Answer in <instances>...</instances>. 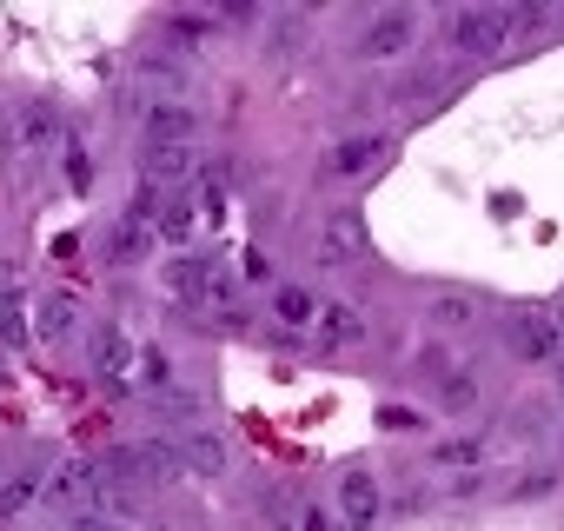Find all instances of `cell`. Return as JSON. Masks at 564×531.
<instances>
[{"mask_svg":"<svg viewBox=\"0 0 564 531\" xmlns=\"http://www.w3.org/2000/svg\"><path fill=\"white\" fill-rule=\"evenodd\" d=\"M173 293L193 306V313H213V319H239V293L226 280V266L206 259V252H186L173 259Z\"/></svg>","mask_w":564,"mask_h":531,"instance_id":"6da1fadb","label":"cell"},{"mask_svg":"<svg viewBox=\"0 0 564 531\" xmlns=\"http://www.w3.org/2000/svg\"><path fill=\"white\" fill-rule=\"evenodd\" d=\"M511 14L505 8H465V14H452L445 21V34H452V47L458 54H471V61H491V54H505L511 47Z\"/></svg>","mask_w":564,"mask_h":531,"instance_id":"7a4b0ae2","label":"cell"},{"mask_svg":"<svg viewBox=\"0 0 564 531\" xmlns=\"http://www.w3.org/2000/svg\"><path fill=\"white\" fill-rule=\"evenodd\" d=\"M505 346H511V359H524V366H557V359H564V333H557L551 313H511Z\"/></svg>","mask_w":564,"mask_h":531,"instance_id":"3957f363","label":"cell"},{"mask_svg":"<svg viewBox=\"0 0 564 531\" xmlns=\"http://www.w3.org/2000/svg\"><path fill=\"white\" fill-rule=\"evenodd\" d=\"M412 34H419V14H412V8H386V14H372L359 54H366V61H399V54L412 47Z\"/></svg>","mask_w":564,"mask_h":531,"instance_id":"277c9868","label":"cell"},{"mask_svg":"<svg viewBox=\"0 0 564 531\" xmlns=\"http://www.w3.org/2000/svg\"><path fill=\"white\" fill-rule=\"evenodd\" d=\"M94 372H100V379H133V372H140V346H133L120 326H100V333H94Z\"/></svg>","mask_w":564,"mask_h":531,"instance_id":"5b68a950","label":"cell"},{"mask_svg":"<svg viewBox=\"0 0 564 531\" xmlns=\"http://www.w3.org/2000/svg\"><path fill=\"white\" fill-rule=\"evenodd\" d=\"M339 511H346L352 531H372L379 524V478L372 472H346L339 478Z\"/></svg>","mask_w":564,"mask_h":531,"instance_id":"8992f818","label":"cell"},{"mask_svg":"<svg viewBox=\"0 0 564 531\" xmlns=\"http://www.w3.org/2000/svg\"><path fill=\"white\" fill-rule=\"evenodd\" d=\"M147 147H193V107L180 100L147 107Z\"/></svg>","mask_w":564,"mask_h":531,"instance_id":"52a82bcc","label":"cell"},{"mask_svg":"<svg viewBox=\"0 0 564 531\" xmlns=\"http://www.w3.org/2000/svg\"><path fill=\"white\" fill-rule=\"evenodd\" d=\"M379 153H386V133H352V140H339L333 147V180H359V173H372L379 166Z\"/></svg>","mask_w":564,"mask_h":531,"instance_id":"ba28073f","label":"cell"},{"mask_svg":"<svg viewBox=\"0 0 564 531\" xmlns=\"http://www.w3.org/2000/svg\"><path fill=\"white\" fill-rule=\"evenodd\" d=\"M359 246H366L359 219H352V213H333V219H326V232H319V259H326V266H352V259H359Z\"/></svg>","mask_w":564,"mask_h":531,"instance_id":"9c48e42d","label":"cell"},{"mask_svg":"<svg viewBox=\"0 0 564 531\" xmlns=\"http://www.w3.org/2000/svg\"><path fill=\"white\" fill-rule=\"evenodd\" d=\"M272 319L286 326V333H313V326H319V300H313L306 286H279V293H272Z\"/></svg>","mask_w":564,"mask_h":531,"instance_id":"30bf717a","label":"cell"},{"mask_svg":"<svg viewBox=\"0 0 564 531\" xmlns=\"http://www.w3.org/2000/svg\"><path fill=\"white\" fill-rule=\"evenodd\" d=\"M140 173H147V186H173V180H193V147H147Z\"/></svg>","mask_w":564,"mask_h":531,"instance_id":"8fae6325","label":"cell"},{"mask_svg":"<svg viewBox=\"0 0 564 531\" xmlns=\"http://www.w3.org/2000/svg\"><path fill=\"white\" fill-rule=\"evenodd\" d=\"M313 333H319V346H352V339L366 333V319H359L346 300H319V326H313Z\"/></svg>","mask_w":564,"mask_h":531,"instance_id":"7c38bea8","label":"cell"},{"mask_svg":"<svg viewBox=\"0 0 564 531\" xmlns=\"http://www.w3.org/2000/svg\"><path fill=\"white\" fill-rule=\"evenodd\" d=\"M87 472H94V465H80V458L54 465V472L41 478V505H80V498H87Z\"/></svg>","mask_w":564,"mask_h":531,"instance_id":"4fadbf2b","label":"cell"},{"mask_svg":"<svg viewBox=\"0 0 564 531\" xmlns=\"http://www.w3.org/2000/svg\"><path fill=\"white\" fill-rule=\"evenodd\" d=\"M180 465L199 472V478H219V472H226V445H219L213 432H193V438L180 445Z\"/></svg>","mask_w":564,"mask_h":531,"instance_id":"5bb4252c","label":"cell"},{"mask_svg":"<svg viewBox=\"0 0 564 531\" xmlns=\"http://www.w3.org/2000/svg\"><path fill=\"white\" fill-rule=\"evenodd\" d=\"M41 478H47V472H14L8 485H0V524H8V518H21V511H34V505H41Z\"/></svg>","mask_w":564,"mask_h":531,"instance_id":"9a60e30c","label":"cell"},{"mask_svg":"<svg viewBox=\"0 0 564 531\" xmlns=\"http://www.w3.org/2000/svg\"><path fill=\"white\" fill-rule=\"evenodd\" d=\"M34 333H41V339H67V333H74V293H54V300H41V319H34Z\"/></svg>","mask_w":564,"mask_h":531,"instance_id":"2e32d148","label":"cell"},{"mask_svg":"<svg viewBox=\"0 0 564 531\" xmlns=\"http://www.w3.org/2000/svg\"><path fill=\"white\" fill-rule=\"evenodd\" d=\"M147 252H153V226H133V219H127V226L113 232V266H140Z\"/></svg>","mask_w":564,"mask_h":531,"instance_id":"e0dca14e","label":"cell"},{"mask_svg":"<svg viewBox=\"0 0 564 531\" xmlns=\"http://www.w3.org/2000/svg\"><path fill=\"white\" fill-rule=\"evenodd\" d=\"M478 458H485V445H478V438H445V445H432V465H445V472H452V465H458V472H471Z\"/></svg>","mask_w":564,"mask_h":531,"instance_id":"ac0fdd59","label":"cell"},{"mask_svg":"<svg viewBox=\"0 0 564 531\" xmlns=\"http://www.w3.org/2000/svg\"><path fill=\"white\" fill-rule=\"evenodd\" d=\"M14 140H21V147H41V140H54V113H47V107H28V113L14 120Z\"/></svg>","mask_w":564,"mask_h":531,"instance_id":"d6986e66","label":"cell"},{"mask_svg":"<svg viewBox=\"0 0 564 531\" xmlns=\"http://www.w3.org/2000/svg\"><path fill=\"white\" fill-rule=\"evenodd\" d=\"M438 399H445V412H471L478 405V379L452 372V379H438Z\"/></svg>","mask_w":564,"mask_h":531,"instance_id":"ffe728a7","label":"cell"},{"mask_svg":"<svg viewBox=\"0 0 564 531\" xmlns=\"http://www.w3.org/2000/svg\"><path fill=\"white\" fill-rule=\"evenodd\" d=\"M153 232H160V239H193V213H186V199H173V206H160V219H153Z\"/></svg>","mask_w":564,"mask_h":531,"instance_id":"44dd1931","label":"cell"},{"mask_svg":"<svg viewBox=\"0 0 564 531\" xmlns=\"http://www.w3.org/2000/svg\"><path fill=\"white\" fill-rule=\"evenodd\" d=\"M432 326H445V333L458 326V333H465V326H471V300H452V293H445V300L432 306Z\"/></svg>","mask_w":564,"mask_h":531,"instance_id":"7402d4cb","label":"cell"},{"mask_svg":"<svg viewBox=\"0 0 564 531\" xmlns=\"http://www.w3.org/2000/svg\"><path fill=\"white\" fill-rule=\"evenodd\" d=\"M34 326H28V313H21V300H0V339H8V346H21Z\"/></svg>","mask_w":564,"mask_h":531,"instance_id":"603a6c76","label":"cell"},{"mask_svg":"<svg viewBox=\"0 0 564 531\" xmlns=\"http://www.w3.org/2000/svg\"><path fill=\"white\" fill-rule=\"evenodd\" d=\"M166 372H173L166 353H160V346H140V379H147V386H166Z\"/></svg>","mask_w":564,"mask_h":531,"instance_id":"cb8c5ba5","label":"cell"},{"mask_svg":"<svg viewBox=\"0 0 564 531\" xmlns=\"http://www.w3.org/2000/svg\"><path fill=\"white\" fill-rule=\"evenodd\" d=\"M379 425H386V432H419L425 419H419L412 405H386V412H379Z\"/></svg>","mask_w":564,"mask_h":531,"instance_id":"d4e9b609","label":"cell"},{"mask_svg":"<svg viewBox=\"0 0 564 531\" xmlns=\"http://www.w3.org/2000/svg\"><path fill=\"white\" fill-rule=\"evenodd\" d=\"M166 28H173V41H199L206 34V14H173Z\"/></svg>","mask_w":564,"mask_h":531,"instance_id":"484cf974","label":"cell"},{"mask_svg":"<svg viewBox=\"0 0 564 531\" xmlns=\"http://www.w3.org/2000/svg\"><path fill=\"white\" fill-rule=\"evenodd\" d=\"M239 273H246V280H265L272 266H265V252H252V246H246V252H239Z\"/></svg>","mask_w":564,"mask_h":531,"instance_id":"4316f807","label":"cell"},{"mask_svg":"<svg viewBox=\"0 0 564 531\" xmlns=\"http://www.w3.org/2000/svg\"><path fill=\"white\" fill-rule=\"evenodd\" d=\"M300 531H333V518H326L319 505H306V518H300Z\"/></svg>","mask_w":564,"mask_h":531,"instance_id":"83f0119b","label":"cell"},{"mask_svg":"<svg viewBox=\"0 0 564 531\" xmlns=\"http://www.w3.org/2000/svg\"><path fill=\"white\" fill-rule=\"evenodd\" d=\"M80 531H127V524H113V518H87Z\"/></svg>","mask_w":564,"mask_h":531,"instance_id":"f1b7e54d","label":"cell"},{"mask_svg":"<svg viewBox=\"0 0 564 531\" xmlns=\"http://www.w3.org/2000/svg\"><path fill=\"white\" fill-rule=\"evenodd\" d=\"M551 319H557V333H564V306H557V313H551Z\"/></svg>","mask_w":564,"mask_h":531,"instance_id":"f546056e","label":"cell"},{"mask_svg":"<svg viewBox=\"0 0 564 531\" xmlns=\"http://www.w3.org/2000/svg\"><path fill=\"white\" fill-rule=\"evenodd\" d=\"M557 386H564V359H557Z\"/></svg>","mask_w":564,"mask_h":531,"instance_id":"4dcf8cb0","label":"cell"}]
</instances>
